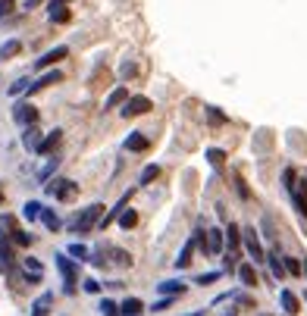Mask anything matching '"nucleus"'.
<instances>
[{
	"label": "nucleus",
	"instance_id": "ea45409f",
	"mask_svg": "<svg viewBox=\"0 0 307 316\" xmlns=\"http://www.w3.org/2000/svg\"><path fill=\"white\" fill-rule=\"evenodd\" d=\"M56 166H60V160L54 157V160H50V163H47V166H44V172H41V179H44V182H50V172H56Z\"/></svg>",
	"mask_w": 307,
	"mask_h": 316
},
{
	"label": "nucleus",
	"instance_id": "412c9836",
	"mask_svg": "<svg viewBox=\"0 0 307 316\" xmlns=\"http://www.w3.org/2000/svg\"><path fill=\"white\" fill-rule=\"evenodd\" d=\"M126 100H128V91H126V88H116L113 94L107 97V103H104V110H116V107H120V103H126Z\"/></svg>",
	"mask_w": 307,
	"mask_h": 316
},
{
	"label": "nucleus",
	"instance_id": "393cba45",
	"mask_svg": "<svg viewBox=\"0 0 307 316\" xmlns=\"http://www.w3.org/2000/svg\"><path fill=\"white\" fill-rule=\"evenodd\" d=\"M41 222H44V226L50 229V232H56V229H60V216H56L54 210H41Z\"/></svg>",
	"mask_w": 307,
	"mask_h": 316
},
{
	"label": "nucleus",
	"instance_id": "423d86ee",
	"mask_svg": "<svg viewBox=\"0 0 307 316\" xmlns=\"http://www.w3.org/2000/svg\"><path fill=\"white\" fill-rule=\"evenodd\" d=\"M13 119H16L22 128H28V125H34V122H38V110H34L28 100H26V103H16V110H13Z\"/></svg>",
	"mask_w": 307,
	"mask_h": 316
},
{
	"label": "nucleus",
	"instance_id": "7c9ffc66",
	"mask_svg": "<svg viewBox=\"0 0 307 316\" xmlns=\"http://www.w3.org/2000/svg\"><path fill=\"white\" fill-rule=\"evenodd\" d=\"M282 263H286V269L292 276H301L304 273V266H301V260H294V257H282Z\"/></svg>",
	"mask_w": 307,
	"mask_h": 316
},
{
	"label": "nucleus",
	"instance_id": "ddd939ff",
	"mask_svg": "<svg viewBox=\"0 0 307 316\" xmlns=\"http://www.w3.org/2000/svg\"><path fill=\"white\" fill-rule=\"evenodd\" d=\"M157 291H160L163 298H179V295H185V291H188V285H185V282H176V279H172V282H160Z\"/></svg>",
	"mask_w": 307,
	"mask_h": 316
},
{
	"label": "nucleus",
	"instance_id": "a18cd8bd",
	"mask_svg": "<svg viewBox=\"0 0 307 316\" xmlns=\"http://www.w3.org/2000/svg\"><path fill=\"white\" fill-rule=\"evenodd\" d=\"M304 276H307V263H304Z\"/></svg>",
	"mask_w": 307,
	"mask_h": 316
},
{
	"label": "nucleus",
	"instance_id": "0eeeda50",
	"mask_svg": "<svg viewBox=\"0 0 307 316\" xmlns=\"http://www.w3.org/2000/svg\"><path fill=\"white\" fill-rule=\"evenodd\" d=\"M10 269H13V248H10V238L0 226V273H10Z\"/></svg>",
	"mask_w": 307,
	"mask_h": 316
},
{
	"label": "nucleus",
	"instance_id": "39448f33",
	"mask_svg": "<svg viewBox=\"0 0 307 316\" xmlns=\"http://www.w3.org/2000/svg\"><path fill=\"white\" fill-rule=\"evenodd\" d=\"M242 241H244V248H248V254H251L254 263H266V251H264V244H260V238H257L254 229H244Z\"/></svg>",
	"mask_w": 307,
	"mask_h": 316
},
{
	"label": "nucleus",
	"instance_id": "37998d69",
	"mask_svg": "<svg viewBox=\"0 0 307 316\" xmlns=\"http://www.w3.org/2000/svg\"><path fill=\"white\" fill-rule=\"evenodd\" d=\"M188 316H204V310H194V313H188Z\"/></svg>",
	"mask_w": 307,
	"mask_h": 316
},
{
	"label": "nucleus",
	"instance_id": "4be33fe9",
	"mask_svg": "<svg viewBox=\"0 0 307 316\" xmlns=\"http://www.w3.org/2000/svg\"><path fill=\"white\" fill-rule=\"evenodd\" d=\"M41 204L38 201H26V204H22V216H26L28 222H34V219H41Z\"/></svg>",
	"mask_w": 307,
	"mask_h": 316
},
{
	"label": "nucleus",
	"instance_id": "2eb2a0df",
	"mask_svg": "<svg viewBox=\"0 0 307 316\" xmlns=\"http://www.w3.org/2000/svg\"><path fill=\"white\" fill-rule=\"evenodd\" d=\"M222 241H226V232L207 229V254H220L222 251Z\"/></svg>",
	"mask_w": 307,
	"mask_h": 316
},
{
	"label": "nucleus",
	"instance_id": "7ed1b4c3",
	"mask_svg": "<svg viewBox=\"0 0 307 316\" xmlns=\"http://www.w3.org/2000/svg\"><path fill=\"white\" fill-rule=\"evenodd\" d=\"M44 191L50 194V197H56V201H69V197L78 191V185L69 182V179H50V182L44 185Z\"/></svg>",
	"mask_w": 307,
	"mask_h": 316
},
{
	"label": "nucleus",
	"instance_id": "49530a36",
	"mask_svg": "<svg viewBox=\"0 0 307 316\" xmlns=\"http://www.w3.org/2000/svg\"><path fill=\"white\" fill-rule=\"evenodd\" d=\"M60 3H69V0H60Z\"/></svg>",
	"mask_w": 307,
	"mask_h": 316
},
{
	"label": "nucleus",
	"instance_id": "4c0bfd02",
	"mask_svg": "<svg viewBox=\"0 0 307 316\" xmlns=\"http://www.w3.org/2000/svg\"><path fill=\"white\" fill-rule=\"evenodd\" d=\"M110 254H113V257H116V263H122V266H132V257H128V254H126V251H120V248H113V251H110Z\"/></svg>",
	"mask_w": 307,
	"mask_h": 316
},
{
	"label": "nucleus",
	"instance_id": "9b49d317",
	"mask_svg": "<svg viewBox=\"0 0 307 316\" xmlns=\"http://www.w3.org/2000/svg\"><path fill=\"white\" fill-rule=\"evenodd\" d=\"M194 248H198V241H194V235H192V238H188V241L182 244L179 257H176V269H185L188 263H192V254H194Z\"/></svg>",
	"mask_w": 307,
	"mask_h": 316
},
{
	"label": "nucleus",
	"instance_id": "2f4dec72",
	"mask_svg": "<svg viewBox=\"0 0 307 316\" xmlns=\"http://www.w3.org/2000/svg\"><path fill=\"white\" fill-rule=\"evenodd\" d=\"M207 160L214 163V166H222V163H226V154H222V150H216V147H210V150H207Z\"/></svg>",
	"mask_w": 307,
	"mask_h": 316
},
{
	"label": "nucleus",
	"instance_id": "bb28decb",
	"mask_svg": "<svg viewBox=\"0 0 307 316\" xmlns=\"http://www.w3.org/2000/svg\"><path fill=\"white\" fill-rule=\"evenodd\" d=\"M226 241H229V251L235 254V248H238V241H242V235H238V226H235V222H229V229H226Z\"/></svg>",
	"mask_w": 307,
	"mask_h": 316
},
{
	"label": "nucleus",
	"instance_id": "4468645a",
	"mask_svg": "<svg viewBox=\"0 0 307 316\" xmlns=\"http://www.w3.org/2000/svg\"><path fill=\"white\" fill-rule=\"evenodd\" d=\"M47 16H50V22H56V25H63V22H69V9H66V3H60V0H54V3L47 6Z\"/></svg>",
	"mask_w": 307,
	"mask_h": 316
},
{
	"label": "nucleus",
	"instance_id": "c03bdc74",
	"mask_svg": "<svg viewBox=\"0 0 307 316\" xmlns=\"http://www.w3.org/2000/svg\"><path fill=\"white\" fill-rule=\"evenodd\" d=\"M0 204H4V188H0Z\"/></svg>",
	"mask_w": 307,
	"mask_h": 316
},
{
	"label": "nucleus",
	"instance_id": "c756f323",
	"mask_svg": "<svg viewBox=\"0 0 307 316\" xmlns=\"http://www.w3.org/2000/svg\"><path fill=\"white\" fill-rule=\"evenodd\" d=\"M157 175H160V166H154V163H150V166H144V172H141L138 185H150L154 179H157Z\"/></svg>",
	"mask_w": 307,
	"mask_h": 316
},
{
	"label": "nucleus",
	"instance_id": "5701e85b",
	"mask_svg": "<svg viewBox=\"0 0 307 316\" xmlns=\"http://www.w3.org/2000/svg\"><path fill=\"white\" fill-rule=\"evenodd\" d=\"M266 263H270V269H273V276H276V279H282V276L288 273V269H286V263L279 260V254H266Z\"/></svg>",
	"mask_w": 307,
	"mask_h": 316
},
{
	"label": "nucleus",
	"instance_id": "f704fd0d",
	"mask_svg": "<svg viewBox=\"0 0 307 316\" xmlns=\"http://www.w3.org/2000/svg\"><path fill=\"white\" fill-rule=\"evenodd\" d=\"M26 88H32V81H28V78H19L16 85H10V94L16 97V94H22V91H26Z\"/></svg>",
	"mask_w": 307,
	"mask_h": 316
},
{
	"label": "nucleus",
	"instance_id": "f3484780",
	"mask_svg": "<svg viewBox=\"0 0 307 316\" xmlns=\"http://www.w3.org/2000/svg\"><path fill=\"white\" fill-rule=\"evenodd\" d=\"M148 138L144 135H141V132H132V135H128L126 138V150H135V154H141V150H148Z\"/></svg>",
	"mask_w": 307,
	"mask_h": 316
},
{
	"label": "nucleus",
	"instance_id": "6ab92c4d",
	"mask_svg": "<svg viewBox=\"0 0 307 316\" xmlns=\"http://www.w3.org/2000/svg\"><path fill=\"white\" fill-rule=\"evenodd\" d=\"M120 310H122V316H141V310H144V304H141L138 298H126V301L120 304Z\"/></svg>",
	"mask_w": 307,
	"mask_h": 316
},
{
	"label": "nucleus",
	"instance_id": "9d476101",
	"mask_svg": "<svg viewBox=\"0 0 307 316\" xmlns=\"http://www.w3.org/2000/svg\"><path fill=\"white\" fill-rule=\"evenodd\" d=\"M279 304H282V310H286L288 316H294V313H301V301L294 298V295H292L288 288H282V291H279Z\"/></svg>",
	"mask_w": 307,
	"mask_h": 316
},
{
	"label": "nucleus",
	"instance_id": "a211bd4d",
	"mask_svg": "<svg viewBox=\"0 0 307 316\" xmlns=\"http://www.w3.org/2000/svg\"><path fill=\"white\" fill-rule=\"evenodd\" d=\"M238 279H242V285H244V288H254V285H257V273H254V266H251V263H242V266H238Z\"/></svg>",
	"mask_w": 307,
	"mask_h": 316
},
{
	"label": "nucleus",
	"instance_id": "f03ea898",
	"mask_svg": "<svg viewBox=\"0 0 307 316\" xmlns=\"http://www.w3.org/2000/svg\"><path fill=\"white\" fill-rule=\"evenodd\" d=\"M54 260H56V269H60V276H63V291H66V295H76V285H78L76 260H69V254H56Z\"/></svg>",
	"mask_w": 307,
	"mask_h": 316
},
{
	"label": "nucleus",
	"instance_id": "6e6552de",
	"mask_svg": "<svg viewBox=\"0 0 307 316\" xmlns=\"http://www.w3.org/2000/svg\"><path fill=\"white\" fill-rule=\"evenodd\" d=\"M63 56H69V47H66V44H60V47L41 53V60H34V69H50L56 60H63Z\"/></svg>",
	"mask_w": 307,
	"mask_h": 316
},
{
	"label": "nucleus",
	"instance_id": "a878e982",
	"mask_svg": "<svg viewBox=\"0 0 307 316\" xmlns=\"http://www.w3.org/2000/svg\"><path fill=\"white\" fill-rule=\"evenodd\" d=\"M19 50H22V44H19L16 38H13V41H6L4 47H0V60H10V56H16Z\"/></svg>",
	"mask_w": 307,
	"mask_h": 316
},
{
	"label": "nucleus",
	"instance_id": "f257e3e1",
	"mask_svg": "<svg viewBox=\"0 0 307 316\" xmlns=\"http://www.w3.org/2000/svg\"><path fill=\"white\" fill-rule=\"evenodd\" d=\"M100 219H104V207L91 204V207H85L72 222H69V232H72V235H88L94 226H100Z\"/></svg>",
	"mask_w": 307,
	"mask_h": 316
},
{
	"label": "nucleus",
	"instance_id": "c85d7f7f",
	"mask_svg": "<svg viewBox=\"0 0 307 316\" xmlns=\"http://www.w3.org/2000/svg\"><path fill=\"white\" fill-rule=\"evenodd\" d=\"M120 226H122L126 232H128V229H135V226H138V213H135V210H126V213L120 216Z\"/></svg>",
	"mask_w": 307,
	"mask_h": 316
},
{
	"label": "nucleus",
	"instance_id": "1a4fd4ad",
	"mask_svg": "<svg viewBox=\"0 0 307 316\" xmlns=\"http://www.w3.org/2000/svg\"><path fill=\"white\" fill-rule=\"evenodd\" d=\"M0 226H10V229H13V241L22 244V248H28V244L34 241V235H28V232H22V229L13 226V216H0Z\"/></svg>",
	"mask_w": 307,
	"mask_h": 316
},
{
	"label": "nucleus",
	"instance_id": "de8ad7c7",
	"mask_svg": "<svg viewBox=\"0 0 307 316\" xmlns=\"http://www.w3.org/2000/svg\"><path fill=\"white\" fill-rule=\"evenodd\" d=\"M304 301H307V291H304Z\"/></svg>",
	"mask_w": 307,
	"mask_h": 316
},
{
	"label": "nucleus",
	"instance_id": "a19ab883",
	"mask_svg": "<svg viewBox=\"0 0 307 316\" xmlns=\"http://www.w3.org/2000/svg\"><path fill=\"white\" fill-rule=\"evenodd\" d=\"M82 288H85L88 295H98V291H100V285L94 282V279H85V282H82Z\"/></svg>",
	"mask_w": 307,
	"mask_h": 316
},
{
	"label": "nucleus",
	"instance_id": "aec40b11",
	"mask_svg": "<svg viewBox=\"0 0 307 316\" xmlns=\"http://www.w3.org/2000/svg\"><path fill=\"white\" fill-rule=\"evenodd\" d=\"M60 78H63V72H56V69H54V72H47V75H41L38 81H32L28 94H32V91H41V88H47V85H54V81H60Z\"/></svg>",
	"mask_w": 307,
	"mask_h": 316
},
{
	"label": "nucleus",
	"instance_id": "72a5a7b5",
	"mask_svg": "<svg viewBox=\"0 0 307 316\" xmlns=\"http://www.w3.org/2000/svg\"><path fill=\"white\" fill-rule=\"evenodd\" d=\"M100 313H104V316H120L122 310H120V307H116V304H113V301H100Z\"/></svg>",
	"mask_w": 307,
	"mask_h": 316
},
{
	"label": "nucleus",
	"instance_id": "f8f14e48",
	"mask_svg": "<svg viewBox=\"0 0 307 316\" xmlns=\"http://www.w3.org/2000/svg\"><path fill=\"white\" fill-rule=\"evenodd\" d=\"M50 307H54V295H50V291H44L41 298H34V304H32V316H47V313H50Z\"/></svg>",
	"mask_w": 307,
	"mask_h": 316
},
{
	"label": "nucleus",
	"instance_id": "b1692460",
	"mask_svg": "<svg viewBox=\"0 0 307 316\" xmlns=\"http://www.w3.org/2000/svg\"><path fill=\"white\" fill-rule=\"evenodd\" d=\"M22 144H26L28 150H38V144H41V141H38V132H34V125H28L26 132H22Z\"/></svg>",
	"mask_w": 307,
	"mask_h": 316
},
{
	"label": "nucleus",
	"instance_id": "e433bc0d",
	"mask_svg": "<svg viewBox=\"0 0 307 316\" xmlns=\"http://www.w3.org/2000/svg\"><path fill=\"white\" fill-rule=\"evenodd\" d=\"M16 9V0H0V19H6Z\"/></svg>",
	"mask_w": 307,
	"mask_h": 316
},
{
	"label": "nucleus",
	"instance_id": "20e7f679",
	"mask_svg": "<svg viewBox=\"0 0 307 316\" xmlns=\"http://www.w3.org/2000/svg\"><path fill=\"white\" fill-rule=\"evenodd\" d=\"M154 110V103L148 100V97H141V94H135V97H128L126 103H122V116L126 119H135V116H144V113H150Z\"/></svg>",
	"mask_w": 307,
	"mask_h": 316
},
{
	"label": "nucleus",
	"instance_id": "79ce46f5",
	"mask_svg": "<svg viewBox=\"0 0 307 316\" xmlns=\"http://www.w3.org/2000/svg\"><path fill=\"white\" fill-rule=\"evenodd\" d=\"M38 3H44V0H26V9H34Z\"/></svg>",
	"mask_w": 307,
	"mask_h": 316
},
{
	"label": "nucleus",
	"instance_id": "dca6fc26",
	"mask_svg": "<svg viewBox=\"0 0 307 316\" xmlns=\"http://www.w3.org/2000/svg\"><path fill=\"white\" fill-rule=\"evenodd\" d=\"M60 141H63V132H60V128H54V132H50V135H47L44 141L38 144V150H34V154H50V150H54L56 144H60Z\"/></svg>",
	"mask_w": 307,
	"mask_h": 316
},
{
	"label": "nucleus",
	"instance_id": "58836bf2",
	"mask_svg": "<svg viewBox=\"0 0 307 316\" xmlns=\"http://www.w3.org/2000/svg\"><path fill=\"white\" fill-rule=\"evenodd\" d=\"M207 116H210V122H214V125H222V122H226V116H222L216 107H207Z\"/></svg>",
	"mask_w": 307,
	"mask_h": 316
},
{
	"label": "nucleus",
	"instance_id": "cd10ccee",
	"mask_svg": "<svg viewBox=\"0 0 307 316\" xmlns=\"http://www.w3.org/2000/svg\"><path fill=\"white\" fill-rule=\"evenodd\" d=\"M69 257H76V260L82 263V260H88V248H85V244H78V241H72V244H69Z\"/></svg>",
	"mask_w": 307,
	"mask_h": 316
},
{
	"label": "nucleus",
	"instance_id": "c9c22d12",
	"mask_svg": "<svg viewBox=\"0 0 307 316\" xmlns=\"http://www.w3.org/2000/svg\"><path fill=\"white\" fill-rule=\"evenodd\" d=\"M235 191H238V197H242V201H248V197H251V191H248V185L242 182V175H235Z\"/></svg>",
	"mask_w": 307,
	"mask_h": 316
},
{
	"label": "nucleus",
	"instance_id": "473e14b6",
	"mask_svg": "<svg viewBox=\"0 0 307 316\" xmlns=\"http://www.w3.org/2000/svg\"><path fill=\"white\" fill-rule=\"evenodd\" d=\"M222 279V273L216 269V273H204V276H198V285H214V282H220Z\"/></svg>",
	"mask_w": 307,
	"mask_h": 316
}]
</instances>
